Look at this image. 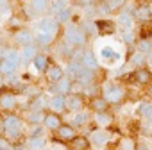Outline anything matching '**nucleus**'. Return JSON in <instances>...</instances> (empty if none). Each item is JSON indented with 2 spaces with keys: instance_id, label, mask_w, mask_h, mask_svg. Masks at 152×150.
I'll list each match as a JSON object with an SVG mask.
<instances>
[{
  "instance_id": "9d476101",
  "label": "nucleus",
  "mask_w": 152,
  "mask_h": 150,
  "mask_svg": "<svg viewBox=\"0 0 152 150\" xmlns=\"http://www.w3.org/2000/svg\"><path fill=\"white\" fill-rule=\"evenodd\" d=\"M48 107L54 111V113H61L66 109V97L61 95V93H56L50 100H48Z\"/></svg>"
},
{
  "instance_id": "aec40b11",
  "label": "nucleus",
  "mask_w": 152,
  "mask_h": 150,
  "mask_svg": "<svg viewBox=\"0 0 152 150\" xmlns=\"http://www.w3.org/2000/svg\"><path fill=\"white\" fill-rule=\"evenodd\" d=\"M32 66H34L36 71H47V68H48V59H47V55L38 54V55L34 57V61H32Z\"/></svg>"
},
{
  "instance_id": "79ce46f5",
  "label": "nucleus",
  "mask_w": 152,
  "mask_h": 150,
  "mask_svg": "<svg viewBox=\"0 0 152 150\" xmlns=\"http://www.w3.org/2000/svg\"><path fill=\"white\" fill-rule=\"evenodd\" d=\"M32 104H34V106H32L34 111H41V107H43V98H36Z\"/></svg>"
},
{
  "instance_id": "4468645a",
  "label": "nucleus",
  "mask_w": 152,
  "mask_h": 150,
  "mask_svg": "<svg viewBox=\"0 0 152 150\" xmlns=\"http://www.w3.org/2000/svg\"><path fill=\"white\" fill-rule=\"evenodd\" d=\"M22 61L23 63H32L34 61V57L38 55V47L34 45V43H31V45H25V47H22Z\"/></svg>"
},
{
  "instance_id": "dca6fc26",
  "label": "nucleus",
  "mask_w": 152,
  "mask_h": 150,
  "mask_svg": "<svg viewBox=\"0 0 152 150\" xmlns=\"http://www.w3.org/2000/svg\"><path fill=\"white\" fill-rule=\"evenodd\" d=\"M43 123H45V127L47 129H50V130H57L59 127H61V118L57 116V113H48V114H45V120H43Z\"/></svg>"
},
{
  "instance_id": "58836bf2",
  "label": "nucleus",
  "mask_w": 152,
  "mask_h": 150,
  "mask_svg": "<svg viewBox=\"0 0 152 150\" xmlns=\"http://www.w3.org/2000/svg\"><path fill=\"white\" fill-rule=\"evenodd\" d=\"M64 2H66V0H56L54 6H52V13H54V15H57L61 9H64V7H66V4H64Z\"/></svg>"
},
{
  "instance_id": "8fccbe9b",
  "label": "nucleus",
  "mask_w": 152,
  "mask_h": 150,
  "mask_svg": "<svg viewBox=\"0 0 152 150\" xmlns=\"http://www.w3.org/2000/svg\"><path fill=\"white\" fill-rule=\"evenodd\" d=\"M150 16H152V2H150Z\"/></svg>"
},
{
  "instance_id": "b1692460",
  "label": "nucleus",
  "mask_w": 152,
  "mask_h": 150,
  "mask_svg": "<svg viewBox=\"0 0 152 150\" xmlns=\"http://www.w3.org/2000/svg\"><path fill=\"white\" fill-rule=\"evenodd\" d=\"M107 139H109V134H107V132H104V130H93V132H91V141H93L97 146L106 145V143H107Z\"/></svg>"
},
{
  "instance_id": "6e6552de",
  "label": "nucleus",
  "mask_w": 152,
  "mask_h": 150,
  "mask_svg": "<svg viewBox=\"0 0 152 150\" xmlns=\"http://www.w3.org/2000/svg\"><path fill=\"white\" fill-rule=\"evenodd\" d=\"M83 106H84V100H83V95L81 93H70L66 97V109L77 113V111L83 109Z\"/></svg>"
},
{
  "instance_id": "f257e3e1",
  "label": "nucleus",
  "mask_w": 152,
  "mask_h": 150,
  "mask_svg": "<svg viewBox=\"0 0 152 150\" xmlns=\"http://www.w3.org/2000/svg\"><path fill=\"white\" fill-rule=\"evenodd\" d=\"M64 41H66V45H70L73 48L84 47L86 45V32H84V29L79 27V25H75V23H66Z\"/></svg>"
},
{
  "instance_id": "f3484780",
  "label": "nucleus",
  "mask_w": 152,
  "mask_h": 150,
  "mask_svg": "<svg viewBox=\"0 0 152 150\" xmlns=\"http://www.w3.org/2000/svg\"><path fill=\"white\" fill-rule=\"evenodd\" d=\"M15 106H16L15 93H2L0 95V107L2 109H13Z\"/></svg>"
},
{
  "instance_id": "20e7f679",
  "label": "nucleus",
  "mask_w": 152,
  "mask_h": 150,
  "mask_svg": "<svg viewBox=\"0 0 152 150\" xmlns=\"http://www.w3.org/2000/svg\"><path fill=\"white\" fill-rule=\"evenodd\" d=\"M124 88L122 86H118V84H115V82H107L106 86H104V98L109 102V104H116V102H120L122 98H124Z\"/></svg>"
},
{
  "instance_id": "37998d69",
  "label": "nucleus",
  "mask_w": 152,
  "mask_h": 150,
  "mask_svg": "<svg viewBox=\"0 0 152 150\" xmlns=\"http://www.w3.org/2000/svg\"><path fill=\"white\" fill-rule=\"evenodd\" d=\"M79 6H93V4H97L99 0H75Z\"/></svg>"
},
{
  "instance_id": "a18cd8bd",
  "label": "nucleus",
  "mask_w": 152,
  "mask_h": 150,
  "mask_svg": "<svg viewBox=\"0 0 152 150\" xmlns=\"http://www.w3.org/2000/svg\"><path fill=\"white\" fill-rule=\"evenodd\" d=\"M41 130H43V129H41L39 125H38V127H34V129H32V136H41Z\"/></svg>"
},
{
  "instance_id": "c756f323",
  "label": "nucleus",
  "mask_w": 152,
  "mask_h": 150,
  "mask_svg": "<svg viewBox=\"0 0 152 150\" xmlns=\"http://www.w3.org/2000/svg\"><path fill=\"white\" fill-rule=\"evenodd\" d=\"M111 114L109 113H106V111H100V113H97V116H95V122L100 125V127H107L109 123H111Z\"/></svg>"
},
{
  "instance_id": "423d86ee",
  "label": "nucleus",
  "mask_w": 152,
  "mask_h": 150,
  "mask_svg": "<svg viewBox=\"0 0 152 150\" xmlns=\"http://www.w3.org/2000/svg\"><path fill=\"white\" fill-rule=\"evenodd\" d=\"M132 16H134V20H138L140 23H145V22L152 20V16H150V4H147V2L138 4V6L134 7V11H132Z\"/></svg>"
},
{
  "instance_id": "f8f14e48",
  "label": "nucleus",
  "mask_w": 152,
  "mask_h": 150,
  "mask_svg": "<svg viewBox=\"0 0 152 150\" xmlns=\"http://www.w3.org/2000/svg\"><path fill=\"white\" fill-rule=\"evenodd\" d=\"M132 75H134V81H136L138 84H141V86L150 84V81H152V73H150V70H147L145 66L136 68V71H134Z\"/></svg>"
},
{
  "instance_id": "a211bd4d",
  "label": "nucleus",
  "mask_w": 152,
  "mask_h": 150,
  "mask_svg": "<svg viewBox=\"0 0 152 150\" xmlns=\"http://www.w3.org/2000/svg\"><path fill=\"white\" fill-rule=\"evenodd\" d=\"M70 146H72V150H86V148L90 146V141H88V138H84V136H75V138L70 141Z\"/></svg>"
},
{
  "instance_id": "1a4fd4ad",
  "label": "nucleus",
  "mask_w": 152,
  "mask_h": 150,
  "mask_svg": "<svg viewBox=\"0 0 152 150\" xmlns=\"http://www.w3.org/2000/svg\"><path fill=\"white\" fill-rule=\"evenodd\" d=\"M116 25H118L122 31L132 29V27H134V16H132V13H129V11L118 13V16H116Z\"/></svg>"
},
{
  "instance_id": "f03ea898",
  "label": "nucleus",
  "mask_w": 152,
  "mask_h": 150,
  "mask_svg": "<svg viewBox=\"0 0 152 150\" xmlns=\"http://www.w3.org/2000/svg\"><path fill=\"white\" fill-rule=\"evenodd\" d=\"M120 59H122V55L113 45H102L100 47V50H99V61L100 63H104L107 66H115Z\"/></svg>"
},
{
  "instance_id": "6ab92c4d",
  "label": "nucleus",
  "mask_w": 152,
  "mask_h": 150,
  "mask_svg": "<svg viewBox=\"0 0 152 150\" xmlns=\"http://www.w3.org/2000/svg\"><path fill=\"white\" fill-rule=\"evenodd\" d=\"M83 64L90 70H97L99 68V57L93 54V52H84V57H83Z\"/></svg>"
},
{
  "instance_id": "5701e85b",
  "label": "nucleus",
  "mask_w": 152,
  "mask_h": 150,
  "mask_svg": "<svg viewBox=\"0 0 152 150\" xmlns=\"http://www.w3.org/2000/svg\"><path fill=\"white\" fill-rule=\"evenodd\" d=\"M57 134H59L61 139H66V141H72L75 138V130H73L72 125H61L57 129Z\"/></svg>"
},
{
  "instance_id": "603ef678",
  "label": "nucleus",
  "mask_w": 152,
  "mask_h": 150,
  "mask_svg": "<svg viewBox=\"0 0 152 150\" xmlns=\"http://www.w3.org/2000/svg\"><path fill=\"white\" fill-rule=\"evenodd\" d=\"M150 43H152V38H150Z\"/></svg>"
},
{
  "instance_id": "c9c22d12",
  "label": "nucleus",
  "mask_w": 152,
  "mask_h": 150,
  "mask_svg": "<svg viewBox=\"0 0 152 150\" xmlns=\"http://www.w3.org/2000/svg\"><path fill=\"white\" fill-rule=\"evenodd\" d=\"M138 50L140 52H143L145 55L152 50V43H150V39H141L140 38V43H138Z\"/></svg>"
},
{
  "instance_id": "473e14b6",
  "label": "nucleus",
  "mask_w": 152,
  "mask_h": 150,
  "mask_svg": "<svg viewBox=\"0 0 152 150\" xmlns=\"http://www.w3.org/2000/svg\"><path fill=\"white\" fill-rule=\"evenodd\" d=\"M29 148H32V150H41L43 146H45V141H43V138H39V136H31V139H29Z\"/></svg>"
},
{
  "instance_id": "cd10ccee",
  "label": "nucleus",
  "mask_w": 152,
  "mask_h": 150,
  "mask_svg": "<svg viewBox=\"0 0 152 150\" xmlns=\"http://www.w3.org/2000/svg\"><path fill=\"white\" fill-rule=\"evenodd\" d=\"M104 6L109 9V13H115V11H120L124 6H125V0H102Z\"/></svg>"
},
{
  "instance_id": "7ed1b4c3",
  "label": "nucleus",
  "mask_w": 152,
  "mask_h": 150,
  "mask_svg": "<svg viewBox=\"0 0 152 150\" xmlns=\"http://www.w3.org/2000/svg\"><path fill=\"white\" fill-rule=\"evenodd\" d=\"M59 22H57V18H39L38 20V23H36V31L34 32H39V34H50V36H57V32H59Z\"/></svg>"
},
{
  "instance_id": "49530a36",
  "label": "nucleus",
  "mask_w": 152,
  "mask_h": 150,
  "mask_svg": "<svg viewBox=\"0 0 152 150\" xmlns=\"http://www.w3.org/2000/svg\"><path fill=\"white\" fill-rule=\"evenodd\" d=\"M147 66H148V68H152V50L147 54Z\"/></svg>"
},
{
  "instance_id": "9b49d317",
  "label": "nucleus",
  "mask_w": 152,
  "mask_h": 150,
  "mask_svg": "<svg viewBox=\"0 0 152 150\" xmlns=\"http://www.w3.org/2000/svg\"><path fill=\"white\" fill-rule=\"evenodd\" d=\"M47 79L52 82V84H56V82H59L63 77H64V71H63V68L61 66H57V64H48V68H47Z\"/></svg>"
},
{
  "instance_id": "c85d7f7f",
  "label": "nucleus",
  "mask_w": 152,
  "mask_h": 150,
  "mask_svg": "<svg viewBox=\"0 0 152 150\" xmlns=\"http://www.w3.org/2000/svg\"><path fill=\"white\" fill-rule=\"evenodd\" d=\"M140 38L141 39H150L152 38V20L141 23V27H140Z\"/></svg>"
},
{
  "instance_id": "393cba45",
  "label": "nucleus",
  "mask_w": 152,
  "mask_h": 150,
  "mask_svg": "<svg viewBox=\"0 0 152 150\" xmlns=\"http://www.w3.org/2000/svg\"><path fill=\"white\" fill-rule=\"evenodd\" d=\"M107 100L104 98V97H95V98H91V109L95 111V113H100V111H106L107 109Z\"/></svg>"
},
{
  "instance_id": "4c0bfd02",
  "label": "nucleus",
  "mask_w": 152,
  "mask_h": 150,
  "mask_svg": "<svg viewBox=\"0 0 152 150\" xmlns=\"http://www.w3.org/2000/svg\"><path fill=\"white\" fill-rule=\"evenodd\" d=\"M122 36H124V41H125L127 45H132V43H134V32H132V29L122 31Z\"/></svg>"
},
{
  "instance_id": "c03bdc74",
  "label": "nucleus",
  "mask_w": 152,
  "mask_h": 150,
  "mask_svg": "<svg viewBox=\"0 0 152 150\" xmlns=\"http://www.w3.org/2000/svg\"><path fill=\"white\" fill-rule=\"evenodd\" d=\"M6 134V120L4 118H0V136Z\"/></svg>"
},
{
  "instance_id": "412c9836",
  "label": "nucleus",
  "mask_w": 152,
  "mask_h": 150,
  "mask_svg": "<svg viewBox=\"0 0 152 150\" xmlns=\"http://www.w3.org/2000/svg\"><path fill=\"white\" fill-rule=\"evenodd\" d=\"M18 66L20 64H15V63H11L7 59H0V71H2L4 75H13L18 70Z\"/></svg>"
},
{
  "instance_id": "a878e982",
  "label": "nucleus",
  "mask_w": 152,
  "mask_h": 150,
  "mask_svg": "<svg viewBox=\"0 0 152 150\" xmlns=\"http://www.w3.org/2000/svg\"><path fill=\"white\" fill-rule=\"evenodd\" d=\"M70 88H72V81L68 77H63L59 82H56V93H61V95L70 93Z\"/></svg>"
},
{
  "instance_id": "864d4df0",
  "label": "nucleus",
  "mask_w": 152,
  "mask_h": 150,
  "mask_svg": "<svg viewBox=\"0 0 152 150\" xmlns=\"http://www.w3.org/2000/svg\"><path fill=\"white\" fill-rule=\"evenodd\" d=\"M56 150H59V148H56Z\"/></svg>"
},
{
  "instance_id": "39448f33",
  "label": "nucleus",
  "mask_w": 152,
  "mask_h": 150,
  "mask_svg": "<svg viewBox=\"0 0 152 150\" xmlns=\"http://www.w3.org/2000/svg\"><path fill=\"white\" fill-rule=\"evenodd\" d=\"M6 120V136L9 139H16L22 134V120L18 116H7Z\"/></svg>"
},
{
  "instance_id": "bb28decb",
  "label": "nucleus",
  "mask_w": 152,
  "mask_h": 150,
  "mask_svg": "<svg viewBox=\"0 0 152 150\" xmlns=\"http://www.w3.org/2000/svg\"><path fill=\"white\" fill-rule=\"evenodd\" d=\"M31 13L32 15H39L47 9V0H31Z\"/></svg>"
},
{
  "instance_id": "a19ab883",
  "label": "nucleus",
  "mask_w": 152,
  "mask_h": 150,
  "mask_svg": "<svg viewBox=\"0 0 152 150\" xmlns=\"http://www.w3.org/2000/svg\"><path fill=\"white\" fill-rule=\"evenodd\" d=\"M122 150H134V143L131 139H124L122 141Z\"/></svg>"
},
{
  "instance_id": "2eb2a0df",
  "label": "nucleus",
  "mask_w": 152,
  "mask_h": 150,
  "mask_svg": "<svg viewBox=\"0 0 152 150\" xmlns=\"http://www.w3.org/2000/svg\"><path fill=\"white\" fill-rule=\"evenodd\" d=\"M93 71L95 70H90V68H86L84 64H83V68L79 70V73H77V77H75V81H79V82H83L84 86L86 84H90L93 79H95V75H93Z\"/></svg>"
},
{
  "instance_id": "ddd939ff",
  "label": "nucleus",
  "mask_w": 152,
  "mask_h": 150,
  "mask_svg": "<svg viewBox=\"0 0 152 150\" xmlns=\"http://www.w3.org/2000/svg\"><path fill=\"white\" fill-rule=\"evenodd\" d=\"M34 41H36L34 34H31L29 31H18V32H15V43L18 47H25V45L34 43Z\"/></svg>"
},
{
  "instance_id": "ea45409f",
  "label": "nucleus",
  "mask_w": 152,
  "mask_h": 150,
  "mask_svg": "<svg viewBox=\"0 0 152 150\" xmlns=\"http://www.w3.org/2000/svg\"><path fill=\"white\" fill-rule=\"evenodd\" d=\"M83 88H84V84H83V82H79V81H75V82H72L70 93H81V91H83Z\"/></svg>"
},
{
  "instance_id": "e433bc0d",
  "label": "nucleus",
  "mask_w": 152,
  "mask_h": 150,
  "mask_svg": "<svg viewBox=\"0 0 152 150\" xmlns=\"http://www.w3.org/2000/svg\"><path fill=\"white\" fill-rule=\"evenodd\" d=\"M140 113L143 118H152V104H140Z\"/></svg>"
},
{
  "instance_id": "3c124183",
  "label": "nucleus",
  "mask_w": 152,
  "mask_h": 150,
  "mask_svg": "<svg viewBox=\"0 0 152 150\" xmlns=\"http://www.w3.org/2000/svg\"><path fill=\"white\" fill-rule=\"evenodd\" d=\"M0 48H2V39H0Z\"/></svg>"
},
{
  "instance_id": "72a5a7b5",
  "label": "nucleus",
  "mask_w": 152,
  "mask_h": 150,
  "mask_svg": "<svg viewBox=\"0 0 152 150\" xmlns=\"http://www.w3.org/2000/svg\"><path fill=\"white\" fill-rule=\"evenodd\" d=\"M11 15V6L9 0H0V20H6Z\"/></svg>"
},
{
  "instance_id": "0eeeda50",
  "label": "nucleus",
  "mask_w": 152,
  "mask_h": 150,
  "mask_svg": "<svg viewBox=\"0 0 152 150\" xmlns=\"http://www.w3.org/2000/svg\"><path fill=\"white\" fill-rule=\"evenodd\" d=\"M95 23H97L99 32L104 34V36H109V34L116 32V27H118L116 22H113V20H109V18H99V20H95Z\"/></svg>"
},
{
  "instance_id": "f704fd0d",
  "label": "nucleus",
  "mask_w": 152,
  "mask_h": 150,
  "mask_svg": "<svg viewBox=\"0 0 152 150\" xmlns=\"http://www.w3.org/2000/svg\"><path fill=\"white\" fill-rule=\"evenodd\" d=\"M86 120H88V114H86V113H83V111H81V113L77 111V113L73 114V118H72V123H73L75 127H81V125H84V123H86Z\"/></svg>"
},
{
  "instance_id": "4be33fe9",
  "label": "nucleus",
  "mask_w": 152,
  "mask_h": 150,
  "mask_svg": "<svg viewBox=\"0 0 152 150\" xmlns=\"http://www.w3.org/2000/svg\"><path fill=\"white\" fill-rule=\"evenodd\" d=\"M131 64L132 66H136V68H141V66H145L147 64V55L143 54V52H140V50H136L134 54H131Z\"/></svg>"
},
{
  "instance_id": "2f4dec72",
  "label": "nucleus",
  "mask_w": 152,
  "mask_h": 150,
  "mask_svg": "<svg viewBox=\"0 0 152 150\" xmlns=\"http://www.w3.org/2000/svg\"><path fill=\"white\" fill-rule=\"evenodd\" d=\"M27 120H29L31 123H34V125H39V123L45 120V114H43L41 111H34V109H32V111L27 114Z\"/></svg>"
},
{
  "instance_id": "7c9ffc66",
  "label": "nucleus",
  "mask_w": 152,
  "mask_h": 150,
  "mask_svg": "<svg viewBox=\"0 0 152 150\" xmlns=\"http://www.w3.org/2000/svg\"><path fill=\"white\" fill-rule=\"evenodd\" d=\"M56 18H57V22H59V23H70V18H72V9L66 6L64 9H61V11L56 15Z\"/></svg>"
},
{
  "instance_id": "de8ad7c7",
  "label": "nucleus",
  "mask_w": 152,
  "mask_h": 150,
  "mask_svg": "<svg viewBox=\"0 0 152 150\" xmlns=\"http://www.w3.org/2000/svg\"><path fill=\"white\" fill-rule=\"evenodd\" d=\"M0 150H11V146H9L6 141H2V139H0Z\"/></svg>"
},
{
  "instance_id": "09e8293b",
  "label": "nucleus",
  "mask_w": 152,
  "mask_h": 150,
  "mask_svg": "<svg viewBox=\"0 0 152 150\" xmlns=\"http://www.w3.org/2000/svg\"><path fill=\"white\" fill-rule=\"evenodd\" d=\"M2 75H4V73L0 71V88H2Z\"/></svg>"
}]
</instances>
